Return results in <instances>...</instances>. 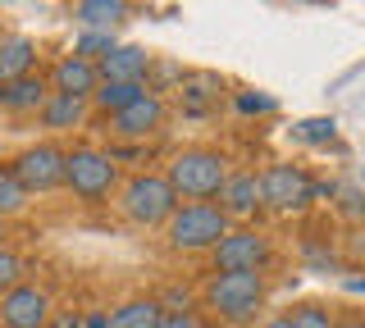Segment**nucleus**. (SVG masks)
<instances>
[{
    "label": "nucleus",
    "instance_id": "nucleus-1",
    "mask_svg": "<svg viewBox=\"0 0 365 328\" xmlns=\"http://www.w3.org/2000/svg\"><path fill=\"white\" fill-rule=\"evenodd\" d=\"M228 178V155L215 146H187L165 169V183L174 187L178 201H215Z\"/></svg>",
    "mask_w": 365,
    "mask_h": 328
},
{
    "label": "nucleus",
    "instance_id": "nucleus-2",
    "mask_svg": "<svg viewBox=\"0 0 365 328\" xmlns=\"http://www.w3.org/2000/svg\"><path fill=\"white\" fill-rule=\"evenodd\" d=\"M233 228L215 201H178V210L165 219V242L169 251H210L220 237Z\"/></svg>",
    "mask_w": 365,
    "mask_h": 328
},
{
    "label": "nucleus",
    "instance_id": "nucleus-3",
    "mask_svg": "<svg viewBox=\"0 0 365 328\" xmlns=\"http://www.w3.org/2000/svg\"><path fill=\"white\" fill-rule=\"evenodd\" d=\"M201 297L224 324H247L265 305V274H210Z\"/></svg>",
    "mask_w": 365,
    "mask_h": 328
},
{
    "label": "nucleus",
    "instance_id": "nucleus-4",
    "mask_svg": "<svg viewBox=\"0 0 365 328\" xmlns=\"http://www.w3.org/2000/svg\"><path fill=\"white\" fill-rule=\"evenodd\" d=\"M119 210L137 228H165V219L178 210V196L165 174H133L128 183H119Z\"/></svg>",
    "mask_w": 365,
    "mask_h": 328
},
{
    "label": "nucleus",
    "instance_id": "nucleus-5",
    "mask_svg": "<svg viewBox=\"0 0 365 328\" xmlns=\"http://www.w3.org/2000/svg\"><path fill=\"white\" fill-rule=\"evenodd\" d=\"M64 187L78 201H106L110 191H119V160L96 146H73L64 151Z\"/></svg>",
    "mask_w": 365,
    "mask_h": 328
},
{
    "label": "nucleus",
    "instance_id": "nucleus-6",
    "mask_svg": "<svg viewBox=\"0 0 365 328\" xmlns=\"http://www.w3.org/2000/svg\"><path fill=\"white\" fill-rule=\"evenodd\" d=\"M256 183H260V210L302 214V210L315 201V183H311V174H306L302 164H292V160H279V164L260 169Z\"/></svg>",
    "mask_w": 365,
    "mask_h": 328
},
{
    "label": "nucleus",
    "instance_id": "nucleus-7",
    "mask_svg": "<svg viewBox=\"0 0 365 328\" xmlns=\"http://www.w3.org/2000/svg\"><path fill=\"white\" fill-rule=\"evenodd\" d=\"M210 260H215V274H265V265L274 260V246L260 228L237 223L210 246Z\"/></svg>",
    "mask_w": 365,
    "mask_h": 328
},
{
    "label": "nucleus",
    "instance_id": "nucleus-8",
    "mask_svg": "<svg viewBox=\"0 0 365 328\" xmlns=\"http://www.w3.org/2000/svg\"><path fill=\"white\" fill-rule=\"evenodd\" d=\"M9 169H14V178L23 183V191H28V196H46V191L64 187V151H60L55 142L28 146V151H23Z\"/></svg>",
    "mask_w": 365,
    "mask_h": 328
},
{
    "label": "nucleus",
    "instance_id": "nucleus-9",
    "mask_svg": "<svg viewBox=\"0 0 365 328\" xmlns=\"http://www.w3.org/2000/svg\"><path fill=\"white\" fill-rule=\"evenodd\" d=\"M165 96L160 92H146V96H137L133 105H123L119 115H110V137H119V142H146V137H155L160 128H165Z\"/></svg>",
    "mask_w": 365,
    "mask_h": 328
},
{
    "label": "nucleus",
    "instance_id": "nucleus-10",
    "mask_svg": "<svg viewBox=\"0 0 365 328\" xmlns=\"http://www.w3.org/2000/svg\"><path fill=\"white\" fill-rule=\"evenodd\" d=\"M51 292L41 282H14L0 297V324L5 328H46L51 324Z\"/></svg>",
    "mask_w": 365,
    "mask_h": 328
},
{
    "label": "nucleus",
    "instance_id": "nucleus-11",
    "mask_svg": "<svg viewBox=\"0 0 365 328\" xmlns=\"http://www.w3.org/2000/svg\"><path fill=\"white\" fill-rule=\"evenodd\" d=\"M215 206L224 210L228 223L256 219V214H260V183H256V174H251V169H228V178H224L220 201H215Z\"/></svg>",
    "mask_w": 365,
    "mask_h": 328
},
{
    "label": "nucleus",
    "instance_id": "nucleus-12",
    "mask_svg": "<svg viewBox=\"0 0 365 328\" xmlns=\"http://www.w3.org/2000/svg\"><path fill=\"white\" fill-rule=\"evenodd\" d=\"M46 87H51L55 96H78V100H87V96L101 87V73H96V64H91V60L60 55V60L51 64V73H46Z\"/></svg>",
    "mask_w": 365,
    "mask_h": 328
},
{
    "label": "nucleus",
    "instance_id": "nucleus-13",
    "mask_svg": "<svg viewBox=\"0 0 365 328\" xmlns=\"http://www.w3.org/2000/svg\"><path fill=\"white\" fill-rule=\"evenodd\" d=\"M151 64H155V55L146 46H114L110 55L96 60V73H101V83H146V78H151Z\"/></svg>",
    "mask_w": 365,
    "mask_h": 328
},
{
    "label": "nucleus",
    "instance_id": "nucleus-14",
    "mask_svg": "<svg viewBox=\"0 0 365 328\" xmlns=\"http://www.w3.org/2000/svg\"><path fill=\"white\" fill-rule=\"evenodd\" d=\"M46 96H51V87H46L41 73H23L14 83H0V110L5 115H37Z\"/></svg>",
    "mask_w": 365,
    "mask_h": 328
},
{
    "label": "nucleus",
    "instance_id": "nucleus-15",
    "mask_svg": "<svg viewBox=\"0 0 365 328\" xmlns=\"http://www.w3.org/2000/svg\"><path fill=\"white\" fill-rule=\"evenodd\" d=\"M37 41L23 37V32H9V37H0V83H14L23 73H37Z\"/></svg>",
    "mask_w": 365,
    "mask_h": 328
},
{
    "label": "nucleus",
    "instance_id": "nucleus-16",
    "mask_svg": "<svg viewBox=\"0 0 365 328\" xmlns=\"http://www.w3.org/2000/svg\"><path fill=\"white\" fill-rule=\"evenodd\" d=\"M73 18L83 32H114L128 18V0H73Z\"/></svg>",
    "mask_w": 365,
    "mask_h": 328
},
{
    "label": "nucleus",
    "instance_id": "nucleus-17",
    "mask_svg": "<svg viewBox=\"0 0 365 328\" xmlns=\"http://www.w3.org/2000/svg\"><path fill=\"white\" fill-rule=\"evenodd\" d=\"M178 100H182V115H210L215 105H220V96H224V83L215 73H187L182 78V87H178Z\"/></svg>",
    "mask_w": 365,
    "mask_h": 328
},
{
    "label": "nucleus",
    "instance_id": "nucleus-18",
    "mask_svg": "<svg viewBox=\"0 0 365 328\" xmlns=\"http://www.w3.org/2000/svg\"><path fill=\"white\" fill-rule=\"evenodd\" d=\"M37 119H41V128H51V132H68V128H83L87 123V100H78V96H46V105L37 110Z\"/></svg>",
    "mask_w": 365,
    "mask_h": 328
},
{
    "label": "nucleus",
    "instance_id": "nucleus-19",
    "mask_svg": "<svg viewBox=\"0 0 365 328\" xmlns=\"http://www.w3.org/2000/svg\"><path fill=\"white\" fill-rule=\"evenodd\" d=\"M160 314H165V305L155 297H133V301L106 310V328H155Z\"/></svg>",
    "mask_w": 365,
    "mask_h": 328
},
{
    "label": "nucleus",
    "instance_id": "nucleus-20",
    "mask_svg": "<svg viewBox=\"0 0 365 328\" xmlns=\"http://www.w3.org/2000/svg\"><path fill=\"white\" fill-rule=\"evenodd\" d=\"M146 92H151L146 83H101L96 92L87 96V110H101V115L110 119V115H119L123 105H133V100L146 96Z\"/></svg>",
    "mask_w": 365,
    "mask_h": 328
},
{
    "label": "nucleus",
    "instance_id": "nucleus-21",
    "mask_svg": "<svg viewBox=\"0 0 365 328\" xmlns=\"http://www.w3.org/2000/svg\"><path fill=\"white\" fill-rule=\"evenodd\" d=\"M23 206H28V191H23V183L14 178V169H9V164H0V219L19 214Z\"/></svg>",
    "mask_w": 365,
    "mask_h": 328
},
{
    "label": "nucleus",
    "instance_id": "nucleus-22",
    "mask_svg": "<svg viewBox=\"0 0 365 328\" xmlns=\"http://www.w3.org/2000/svg\"><path fill=\"white\" fill-rule=\"evenodd\" d=\"M338 314L329 310V305H319V301H306V305H297V310L288 314V328H334Z\"/></svg>",
    "mask_w": 365,
    "mask_h": 328
},
{
    "label": "nucleus",
    "instance_id": "nucleus-23",
    "mask_svg": "<svg viewBox=\"0 0 365 328\" xmlns=\"http://www.w3.org/2000/svg\"><path fill=\"white\" fill-rule=\"evenodd\" d=\"M114 46H119V41H114V32H83V37L73 41V51H68V55H78V60H91V64H96L101 55H110Z\"/></svg>",
    "mask_w": 365,
    "mask_h": 328
},
{
    "label": "nucleus",
    "instance_id": "nucleus-24",
    "mask_svg": "<svg viewBox=\"0 0 365 328\" xmlns=\"http://www.w3.org/2000/svg\"><path fill=\"white\" fill-rule=\"evenodd\" d=\"M14 282H23V260H19V251L14 246H5L0 242V297H5Z\"/></svg>",
    "mask_w": 365,
    "mask_h": 328
},
{
    "label": "nucleus",
    "instance_id": "nucleus-25",
    "mask_svg": "<svg viewBox=\"0 0 365 328\" xmlns=\"http://www.w3.org/2000/svg\"><path fill=\"white\" fill-rule=\"evenodd\" d=\"M292 137L306 142V146H319V142L334 137V119H306V123H297V128H292Z\"/></svg>",
    "mask_w": 365,
    "mask_h": 328
},
{
    "label": "nucleus",
    "instance_id": "nucleus-26",
    "mask_svg": "<svg viewBox=\"0 0 365 328\" xmlns=\"http://www.w3.org/2000/svg\"><path fill=\"white\" fill-rule=\"evenodd\" d=\"M233 105L242 110V115H274V110H279V100L265 96V92H237Z\"/></svg>",
    "mask_w": 365,
    "mask_h": 328
},
{
    "label": "nucleus",
    "instance_id": "nucleus-27",
    "mask_svg": "<svg viewBox=\"0 0 365 328\" xmlns=\"http://www.w3.org/2000/svg\"><path fill=\"white\" fill-rule=\"evenodd\" d=\"M155 328H201V319H197L192 310H165V314L155 319Z\"/></svg>",
    "mask_w": 365,
    "mask_h": 328
},
{
    "label": "nucleus",
    "instance_id": "nucleus-28",
    "mask_svg": "<svg viewBox=\"0 0 365 328\" xmlns=\"http://www.w3.org/2000/svg\"><path fill=\"white\" fill-rule=\"evenodd\" d=\"M78 319H83V314L64 310V314H51V324H46V328H78Z\"/></svg>",
    "mask_w": 365,
    "mask_h": 328
},
{
    "label": "nucleus",
    "instance_id": "nucleus-29",
    "mask_svg": "<svg viewBox=\"0 0 365 328\" xmlns=\"http://www.w3.org/2000/svg\"><path fill=\"white\" fill-rule=\"evenodd\" d=\"M78 328H106V310H91V314H83V319H78Z\"/></svg>",
    "mask_w": 365,
    "mask_h": 328
},
{
    "label": "nucleus",
    "instance_id": "nucleus-30",
    "mask_svg": "<svg viewBox=\"0 0 365 328\" xmlns=\"http://www.w3.org/2000/svg\"><path fill=\"white\" fill-rule=\"evenodd\" d=\"M342 210H347L351 219H356V187H347V191H342Z\"/></svg>",
    "mask_w": 365,
    "mask_h": 328
},
{
    "label": "nucleus",
    "instance_id": "nucleus-31",
    "mask_svg": "<svg viewBox=\"0 0 365 328\" xmlns=\"http://www.w3.org/2000/svg\"><path fill=\"white\" fill-rule=\"evenodd\" d=\"M334 328H365V324L356 319V314H347V319H334Z\"/></svg>",
    "mask_w": 365,
    "mask_h": 328
},
{
    "label": "nucleus",
    "instance_id": "nucleus-32",
    "mask_svg": "<svg viewBox=\"0 0 365 328\" xmlns=\"http://www.w3.org/2000/svg\"><path fill=\"white\" fill-rule=\"evenodd\" d=\"M260 328H288V314H274V319H265Z\"/></svg>",
    "mask_w": 365,
    "mask_h": 328
},
{
    "label": "nucleus",
    "instance_id": "nucleus-33",
    "mask_svg": "<svg viewBox=\"0 0 365 328\" xmlns=\"http://www.w3.org/2000/svg\"><path fill=\"white\" fill-rule=\"evenodd\" d=\"M292 5H334V0H292Z\"/></svg>",
    "mask_w": 365,
    "mask_h": 328
}]
</instances>
